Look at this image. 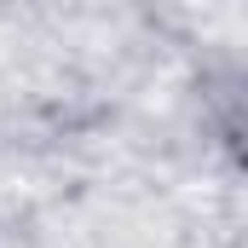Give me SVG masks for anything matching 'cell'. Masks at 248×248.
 Here are the masks:
<instances>
[]
</instances>
